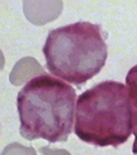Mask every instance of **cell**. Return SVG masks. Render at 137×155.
I'll return each mask as SVG.
<instances>
[{"mask_svg": "<svg viewBox=\"0 0 137 155\" xmlns=\"http://www.w3.org/2000/svg\"><path fill=\"white\" fill-rule=\"evenodd\" d=\"M132 132L131 104L127 85L107 80L79 95L75 109V135L99 147H117Z\"/></svg>", "mask_w": 137, "mask_h": 155, "instance_id": "7a4b0ae2", "label": "cell"}, {"mask_svg": "<svg viewBox=\"0 0 137 155\" xmlns=\"http://www.w3.org/2000/svg\"><path fill=\"white\" fill-rule=\"evenodd\" d=\"M75 98V89L55 76L44 74L32 79L17 97L21 136L29 141H66L74 126Z\"/></svg>", "mask_w": 137, "mask_h": 155, "instance_id": "6da1fadb", "label": "cell"}, {"mask_svg": "<svg viewBox=\"0 0 137 155\" xmlns=\"http://www.w3.org/2000/svg\"><path fill=\"white\" fill-rule=\"evenodd\" d=\"M44 75V70L33 57H24L19 60L9 75V81L13 85H23L24 83H29L34 78Z\"/></svg>", "mask_w": 137, "mask_h": 155, "instance_id": "5b68a950", "label": "cell"}, {"mask_svg": "<svg viewBox=\"0 0 137 155\" xmlns=\"http://www.w3.org/2000/svg\"><path fill=\"white\" fill-rule=\"evenodd\" d=\"M23 9L31 23L42 25L60 15L62 2H24Z\"/></svg>", "mask_w": 137, "mask_h": 155, "instance_id": "277c9868", "label": "cell"}, {"mask_svg": "<svg viewBox=\"0 0 137 155\" xmlns=\"http://www.w3.org/2000/svg\"><path fill=\"white\" fill-rule=\"evenodd\" d=\"M43 55L52 75L80 87L103 69L108 50L99 25L81 21L52 29Z\"/></svg>", "mask_w": 137, "mask_h": 155, "instance_id": "3957f363", "label": "cell"}, {"mask_svg": "<svg viewBox=\"0 0 137 155\" xmlns=\"http://www.w3.org/2000/svg\"><path fill=\"white\" fill-rule=\"evenodd\" d=\"M40 151L42 155H71L67 150L64 149H51L50 146H42L40 147Z\"/></svg>", "mask_w": 137, "mask_h": 155, "instance_id": "ba28073f", "label": "cell"}, {"mask_svg": "<svg viewBox=\"0 0 137 155\" xmlns=\"http://www.w3.org/2000/svg\"><path fill=\"white\" fill-rule=\"evenodd\" d=\"M126 84L128 88L129 104H131L132 117V134L135 135V143L132 146L133 155H137V65L128 71L126 76Z\"/></svg>", "mask_w": 137, "mask_h": 155, "instance_id": "8992f818", "label": "cell"}, {"mask_svg": "<svg viewBox=\"0 0 137 155\" xmlns=\"http://www.w3.org/2000/svg\"><path fill=\"white\" fill-rule=\"evenodd\" d=\"M2 155H37V153L31 146H23L18 143H11L4 147Z\"/></svg>", "mask_w": 137, "mask_h": 155, "instance_id": "52a82bcc", "label": "cell"}]
</instances>
